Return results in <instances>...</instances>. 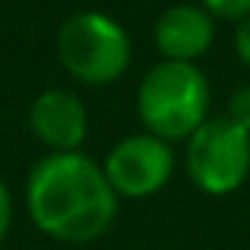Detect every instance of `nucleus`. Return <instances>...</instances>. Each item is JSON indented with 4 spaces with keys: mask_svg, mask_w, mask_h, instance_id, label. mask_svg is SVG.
Listing matches in <instances>:
<instances>
[{
    "mask_svg": "<svg viewBox=\"0 0 250 250\" xmlns=\"http://www.w3.org/2000/svg\"><path fill=\"white\" fill-rule=\"evenodd\" d=\"M25 212L57 244H92L104 238L121 212V196L102 162L80 152H44L25 174Z\"/></svg>",
    "mask_w": 250,
    "mask_h": 250,
    "instance_id": "nucleus-1",
    "label": "nucleus"
},
{
    "mask_svg": "<svg viewBox=\"0 0 250 250\" xmlns=\"http://www.w3.org/2000/svg\"><path fill=\"white\" fill-rule=\"evenodd\" d=\"M212 85L196 63L159 61L136 85V114L143 130L174 143H187L190 133L209 121Z\"/></svg>",
    "mask_w": 250,
    "mask_h": 250,
    "instance_id": "nucleus-2",
    "label": "nucleus"
},
{
    "mask_svg": "<svg viewBox=\"0 0 250 250\" xmlns=\"http://www.w3.org/2000/svg\"><path fill=\"white\" fill-rule=\"evenodd\" d=\"M54 51L63 73L92 89L117 83L133 61L130 32L102 10H80L63 19L54 38Z\"/></svg>",
    "mask_w": 250,
    "mask_h": 250,
    "instance_id": "nucleus-3",
    "label": "nucleus"
},
{
    "mask_svg": "<svg viewBox=\"0 0 250 250\" xmlns=\"http://www.w3.org/2000/svg\"><path fill=\"white\" fill-rule=\"evenodd\" d=\"M184 171L206 196H228L250 177V133L234 121L209 117L184 143Z\"/></svg>",
    "mask_w": 250,
    "mask_h": 250,
    "instance_id": "nucleus-4",
    "label": "nucleus"
},
{
    "mask_svg": "<svg viewBox=\"0 0 250 250\" xmlns=\"http://www.w3.org/2000/svg\"><path fill=\"white\" fill-rule=\"evenodd\" d=\"M102 168L121 200H146L171 184L177 155L168 140L140 130L117 140L102 159Z\"/></svg>",
    "mask_w": 250,
    "mask_h": 250,
    "instance_id": "nucleus-5",
    "label": "nucleus"
},
{
    "mask_svg": "<svg viewBox=\"0 0 250 250\" xmlns=\"http://www.w3.org/2000/svg\"><path fill=\"white\" fill-rule=\"evenodd\" d=\"M29 133L44 152H80L89 136V108L73 89H42L29 104Z\"/></svg>",
    "mask_w": 250,
    "mask_h": 250,
    "instance_id": "nucleus-6",
    "label": "nucleus"
},
{
    "mask_svg": "<svg viewBox=\"0 0 250 250\" xmlns=\"http://www.w3.org/2000/svg\"><path fill=\"white\" fill-rule=\"evenodd\" d=\"M219 19L200 3H171L152 25V44L162 61L196 63L212 51Z\"/></svg>",
    "mask_w": 250,
    "mask_h": 250,
    "instance_id": "nucleus-7",
    "label": "nucleus"
},
{
    "mask_svg": "<svg viewBox=\"0 0 250 250\" xmlns=\"http://www.w3.org/2000/svg\"><path fill=\"white\" fill-rule=\"evenodd\" d=\"M200 6H206L215 19L225 22H241L244 16H250V0H200Z\"/></svg>",
    "mask_w": 250,
    "mask_h": 250,
    "instance_id": "nucleus-8",
    "label": "nucleus"
},
{
    "mask_svg": "<svg viewBox=\"0 0 250 250\" xmlns=\"http://www.w3.org/2000/svg\"><path fill=\"white\" fill-rule=\"evenodd\" d=\"M228 121H234L241 130L250 133V85H238L228 98V111H225Z\"/></svg>",
    "mask_w": 250,
    "mask_h": 250,
    "instance_id": "nucleus-9",
    "label": "nucleus"
},
{
    "mask_svg": "<svg viewBox=\"0 0 250 250\" xmlns=\"http://www.w3.org/2000/svg\"><path fill=\"white\" fill-rule=\"evenodd\" d=\"M13 215H16L13 190H10V184L0 177V244L6 241V234H10V228H13Z\"/></svg>",
    "mask_w": 250,
    "mask_h": 250,
    "instance_id": "nucleus-10",
    "label": "nucleus"
},
{
    "mask_svg": "<svg viewBox=\"0 0 250 250\" xmlns=\"http://www.w3.org/2000/svg\"><path fill=\"white\" fill-rule=\"evenodd\" d=\"M234 54H238V61L250 70V16H244L241 22H234Z\"/></svg>",
    "mask_w": 250,
    "mask_h": 250,
    "instance_id": "nucleus-11",
    "label": "nucleus"
}]
</instances>
